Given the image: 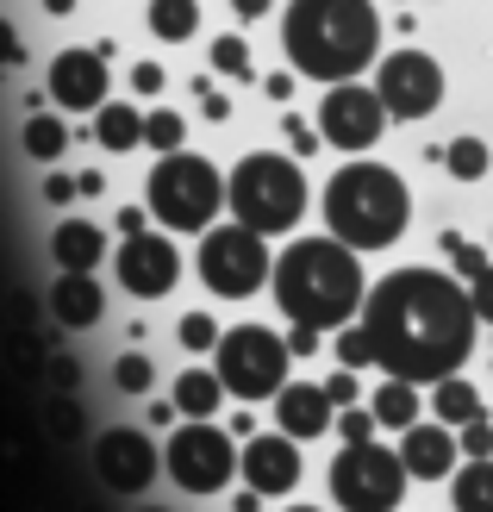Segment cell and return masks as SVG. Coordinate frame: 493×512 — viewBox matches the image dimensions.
<instances>
[{
  "mask_svg": "<svg viewBox=\"0 0 493 512\" xmlns=\"http://www.w3.org/2000/svg\"><path fill=\"white\" fill-rule=\"evenodd\" d=\"M362 325L375 338V363L400 381H419V388H437L450 381L475 350V294L456 288L450 275L437 269H400L381 275L369 300H362Z\"/></svg>",
  "mask_w": 493,
  "mask_h": 512,
  "instance_id": "cell-1",
  "label": "cell"
},
{
  "mask_svg": "<svg viewBox=\"0 0 493 512\" xmlns=\"http://www.w3.org/2000/svg\"><path fill=\"white\" fill-rule=\"evenodd\" d=\"M281 44H288V63L306 82L337 88V82H356L375 63L381 19H375L369 0H288Z\"/></svg>",
  "mask_w": 493,
  "mask_h": 512,
  "instance_id": "cell-2",
  "label": "cell"
},
{
  "mask_svg": "<svg viewBox=\"0 0 493 512\" xmlns=\"http://www.w3.org/2000/svg\"><path fill=\"white\" fill-rule=\"evenodd\" d=\"M269 288H275V306L288 313V325H319V331H344L362 313V300H369L356 244L344 238H300L294 250H281Z\"/></svg>",
  "mask_w": 493,
  "mask_h": 512,
  "instance_id": "cell-3",
  "label": "cell"
},
{
  "mask_svg": "<svg viewBox=\"0 0 493 512\" xmlns=\"http://www.w3.org/2000/svg\"><path fill=\"white\" fill-rule=\"evenodd\" d=\"M406 219H412V194L381 163H344L325 182V225H331V238H344L356 250L394 244L406 232Z\"/></svg>",
  "mask_w": 493,
  "mask_h": 512,
  "instance_id": "cell-4",
  "label": "cell"
},
{
  "mask_svg": "<svg viewBox=\"0 0 493 512\" xmlns=\"http://www.w3.org/2000/svg\"><path fill=\"white\" fill-rule=\"evenodd\" d=\"M144 200L169 232H213L219 207H231V175H219L206 157H188V150H169V157L150 169Z\"/></svg>",
  "mask_w": 493,
  "mask_h": 512,
  "instance_id": "cell-5",
  "label": "cell"
},
{
  "mask_svg": "<svg viewBox=\"0 0 493 512\" xmlns=\"http://www.w3.org/2000/svg\"><path fill=\"white\" fill-rule=\"evenodd\" d=\"M231 213H238L250 232H294L306 213V175L288 157H244L231 169Z\"/></svg>",
  "mask_w": 493,
  "mask_h": 512,
  "instance_id": "cell-6",
  "label": "cell"
},
{
  "mask_svg": "<svg viewBox=\"0 0 493 512\" xmlns=\"http://www.w3.org/2000/svg\"><path fill=\"white\" fill-rule=\"evenodd\" d=\"M406 456L381 450V444H344L331 463V500L344 512H400L406 500Z\"/></svg>",
  "mask_w": 493,
  "mask_h": 512,
  "instance_id": "cell-7",
  "label": "cell"
},
{
  "mask_svg": "<svg viewBox=\"0 0 493 512\" xmlns=\"http://www.w3.org/2000/svg\"><path fill=\"white\" fill-rule=\"evenodd\" d=\"M213 363H219L225 388L238 400H275L281 388H288L294 350H288V338H275V331H263V325H231L219 338V350H213Z\"/></svg>",
  "mask_w": 493,
  "mask_h": 512,
  "instance_id": "cell-8",
  "label": "cell"
},
{
  "mask_svg": "<svg viewBox=\"0 0 493 512\" xmlns=\"http://www.w3.org/2000/svg\"><path fill=\"white\" fill-rule=\"evenodd\" d=\"M200 281L213 294H256L263 281H275V263H269V244L263 232H250L244 219H231V225H213L200 244Z\"/></svg>",
  "mask_w": 493,
  "mask_h": 512,
  "instance_id": "cell-9",
  "label": "cell"
},
{
  "mask_svg": "<svg viewBox=\"0 0 493 512\" xmlns=\"http://www.w3.org/2000/svg\"><path fill=\"white\" fill-rule=\"evenodd\" d=\"M169 456V475H175V488H188V494H219L231 475L244 469V450L231 431L219 425H206V419H188L175 431V438L163 444Z\"/></svg>",
  "mask_w": 493,
  "mask_h": 512,
  "instance_id": "cell-10",
  "label": "cell"
},
{
  "mask_svg": "<svg viewBox=\"0 0 493 512\" xmlns=\"http://www.w3.org/2000/svg\"><path fill=\"white\" fill-rule=\"evenodd\" d=\"M375 94L387 100L394 119H425L437 100H444V69H437L425 50H394L375 69Z\"/></svg>",
  "mask_w": 493,
  "mask_h": 512,
  "instance_id": "cell-11",
  "label": "cell"
},
{
  "mask_svg": "<svg viewBox=\"0 0 493 512\" xmlns=\"http://www.w3.org/2000/svg\"><path fill=\"white\" fill-rule=\"evenodd\" d=\"M381 125H387V100L362 82H337L319 100V132L331 150H369L381 138Z\"/></svg>",
  "mask_w": 493,
  "mask_h": 512,
  "instance_id": "cell-12",
  "label": "cell"
},
{
  "mask_svg": "<svg viewBox=\"0 0 493 512\" xmlns=\"http://www.w3.org/2000/svg\"><path fill=\"white\" fill-rule=\"evenodd\" d=\"M163 463H169V456H157L144 431H125V425L119 431H100V444H94V475L107 481L113 494H144Z\"/></svg>",
  "mask_w": 493,
  "mask_h": 512,
  "instance_id": "cell-13",
  "label": "cell"
},
{
  "mask_svg": "<svg viewBox=\"0 0 493 512\" xmlns=\"http://www.w3.org/2000/svg\"><path fill=\"white\" fill-rule=\"evenodd\" d=\"M113 269H119V288L125 294H138V300H163L175 288V275H181V256L169 238L157 232H138V238H125L113 250Z\"/></svg>",
  "mask_w": 493,
  "mask_h": 512,
  "instance_id": "cell-14",
  "label": "cell"
},
{
  "mask_svg": "<svg viewBox=\"0 0 493 512\" xmlns=\"http://www.w3.org/2000/svg\"><path fill=\"white\" fill-rule=\"evenodd\" d=\"M107 50L113 44H82V50H63V57L50 63V94H57V107H69V113H100L107 107Z\"/></svg>",
  "mask_w": 493,
  "mask_h": 512,
  "instance_id": "cell-15",
  "label": "cell"
},
{
  "mask_svg": "<svg viewBox=\"0 0 493 512\" xmlns=\"http://www.w3.org/2000/svg\"><path fill=\"white\" fill-rule=\"evenodd\" d=\"M244 488H256V494L300 488V450H294L288 431H275V438H250V450H244Z\"/></svg>",
  "mask_w": 493,
  "mask_h": 512,
  "instance_id": "cell-16",
  "label": "cell"
},
{
  "mask_svg": "<svg viewBox=\"0 0 493 512\" xmlns=\"http://www.w3.org/2000/svg\"><path fill=\"white\" fill-rule=\"evenodd\" d=\"M400 456H406V469H412V481H444L450 469H456V456H462V431L456 425H412V431H400Z\"/></svg>",
  "mask_w": 493,
  "mask_h": 512,
  "instance_id": "cell-17",
  "label": "cell"
},
{
  "mask_svg": "<svg viewBox=\"0 0 493 512\" xmlns=\"http://www.w3.org/2000/svg\"><path fill=\"white\" fill-rule=\"evenodd\" d=\"M275 419L288 438H325L331 419H337V400L325 388H306V381H288V388L275 394Z\"/></svg>",
  "mask_w": 493,
  "mask_h": 512,
  "instance_id": "cell-18",
  "label": "cell"
},
{
  "mask_svg": "<svg viewBox=\"0 0 493 512\" xmlns=\"http://www.w3.org/2000/svg\"><path fill=\"white\" fill-rule=\"evenodd\" d=\"M100 313H107V294H100V281L82 275V269H63V281L50 288V319L69 325V331H88V325H100Z\"/></svg>",
  "mask_w": 493,
  "mask_h": 512,
  "instance_id": "cell-19",
  "label": "cell"
},
{
  "mask_svg": "<svg viewBox=\"0 0 493 512\" xmlns=\"http://www.w3.org/2000/svg\"><path fill=\"white\" fill-rule=\"evenodd\" d=\"M100 250H107V238H100V225H88V219H63L57 238H50V256H57L63 269H82V275L100 269Z\"/></svg>",
  "mask_w": 493,
  "mask_h": 512,
  "instance_id": "cell-20",
  "label": "cell"
},
{
  "mask_svg": "<svg viewBox=\"0 0 493 512\" xmlns=\"http://www.w3.org/2000/svg\"><path fill=\"white\" fill-rule=\"evenodd\" d=\"M225 394H231V388H225L219 369H188V375H175V406H181V419H213Z\"/></svg>",
  "mask_w": 493,
  "mask_h": 512,
  "instance_id": "cell-21",
  "label": "cell"
},
{
  "mask_svg": "<svg viewBox=\"0 0 493 512\" xmlns=\"http://www.w3.org/2000/svg\"><path fill=\"white\" fill-rule=\"evenodd\" d=\"M369 406H375V419L387 425V431H412V425H419V381H400V375H387L381 381V388L369 394Z\"/></svg>",
  "mask_w": 493,
  "mask_h": 512,
  "instance_id": "cell-22",
  "label": "cell"
},
{
  "mask_svg": "<svg viewBox=\"0 0 493 512\" xmlns=\"http://www.w3.org/2000/svg\"><path fill=\"white\" fill-rule=\"evenodd\" d=\"M94 144L100 150H138L144 144V113L125 107V100H107V107L94 113Z\"/></svg>",
  "mask_w": 493,
  "mask_h": 512,
  "instance_id": "cell-23",
  "label": "cell"
},
{
  "mask_svg": "<svg viewBox=\"0 0 493 512\" xmlns=\"http://www.w3.org/2000/svg\"><path fill=\"white\" fill-rule=\"evenodd\" d=\"M431 413L444 419V425H456V431L475 425V419H487V413H481V394H475L462 375H450V381H437V388H431Z\"/></svg>",
  "mask_w": 493,
  "mask_h": 512,
  "instance_id": "cell-24",
  "label": "cell"
},
{
  "mask_svg": "<svg viewBox=\"0 0 493 512\" xmlns=\"http://www.w3.org/2000/svg\"><path fill=\"white\" fill-rule=\"evenodd\" d=\"M456 512H493V456H469L450 481Z\"/></svg>",
  "mask_w": 493,
  "mask_h": 512,
  "instance_id": "cell-25",
  "label": "cell"
},
{
  "mask_svg": "<svg viewBox=\"0 0 493 512\" xmlns=\"http://www.w3.org/2000/svg\"><path fill=\"white\" fill-rule=\"evenodd\" d=\"M144 19L163 44H181V38H194V25H200V0H150Z\"/></svg>",
  "mask_w": 493,
  "mask_h": 512,
  "instance_id": "cell-26",
  "label": "cell"
},
{
  "mask_svg": "<svg viewBox=\"0 0 493 512\" xmlns=\"http://www.w3.org/2000/svg\"><path fill=\"white\" fill-rule=\"evenodd\" d=\"M25 150H32L38 163H57L69 150V125L50 119V113H32V119H25Z\"/></svg>",
  "mask_w": 493,
  "mask_h": 512,
  "instance_id": "cell-27",
  "label": "cell"
},
{
  "mask_svg": "<svg viewBox=\"0 0 493 512\" xmlns=\"http://www.w3.org/2000/svg\"><path fill=\"white\" fill-rule=\"evenodd\" d=\"M437 163H444L456 182H481L487 175V144L481 138H456V144H437Z\"/></svg>",
  "mask_w": 493,
  "mask_h": 512,
  "instance_id": "cell-28",
  "label": "cell"
},
{
  "mask_svg": "<svg viewBox=\"0 0 493 512\" xmlns=\"http://www.w3.org/2000/svg\"><path fill=\"white\" fill-rule=\"evenodd\" d=\"M331 350H337V363L344 369H369L375 363V338H369V325H344L331 338Z\"/></svg>",
  "mask_w": 493,
  "mask_h": 512,
  "instance_id": "cell-29",
  "label": "cell"
},
{
  "mask_svg": "<svg viewBox=\"0 0 493 512\" xmlns=\"http://www.w3.org/2000/svg\"><path fill=\"white\" fill-rule=\"evenodd\" d=\"M150 381H157V369H150V356H119V363H113V388L119 394H150Z\"/></svg>",
  "mask_w": 493,
  "mask_h": 512,
  "instance_id": "cell-30",
  "label": "cell"
},
{
  "mask_svg": "<svg viewBox=\"0 0 493 512\" xmlns=\"http://www.w3.org/2000/svg\"><path fill=\"white\" fill-rule=\"evenodd\" d=\"M181 138H188L181 113H150V119H144V144H150V150H163V157H169V150H181Z\"/></svg>",
  "mask_w": 493,
  "mask_h": 512,
  "instance_id": "cell-31",
  "label": "cell"
},
{
  "mask_svg": "<svg viewBox=\"0 0 493 512\" xmlns=\"http://www.w3.org/2000/svg\"><path fill=\"white\" fill-rule=\"evenodd\" d=\"M444 250H450V263H456V275H469V281H481L493 263H487V250L481 244H469V238H456V232H444Z\"/></svg>",
  "mask_w": 493,
  "mask_h": 512,
  "instance_id": "cell-32",
  "label": "cell"
},
{
  "mask_svg": "<svg viewBox=\"0 0 493 512\" xmlns=\"http://www.w3.org/2000/svg\"><path fill=\"white\" fill-rule=\"evenodd\" d=\"M213 69H219V75H250V50H244L238 32H225V38L213 44Z\"/></svg>",
  "mask_w": 493,
  "mask_h": 512,
  "instance_id": "cell-33",
  "label": "cell"
},
{
  "mask_svg": "<svg viewBox=\"0 0 493 512\" xmlns=\"http://www.w3.org/2000/svg\"><path fill=\"white\" fill-rule=\"evenodd\" d=\"M375 406H344V419H337V431H344V444H369L375 438Z\"/></svg>",
  "mask_w": 493,
  "mask_h": 512,
  "instance_id": "cell-34",
  "label": "cell"
},
{
  "mask_svg": "<svg viewBox=\"0 0 493 512\" xmlns=\"http://www.w3.org/2000/svg\"><path fill=\"white\" fill-rule=\"evenodd\" d=\"M219 338H225V331L206 319V313H188V319H181V344H188V350H219Z\"/></svg>",
  "mask_w": 493,
  "mask_h": 512,
  "instance_id": "cell-35",
  "label": "cell"
},
{
  "mask_svg": "<svg viewBox=\"0 0 493 512\" xmlns=\"http://www.w3.org/2000/svg\"><path fill=\"white\" fill-rule=\"evenodd\" d=\"M281 132H288V144L300 150V157H313V150L325 144V132H313V125H306L300 113H288V119H281Z\"/></svg>",
  "mask_w": 493,
  "mask_h": 512,
  "instance_id": "cell-36",
  "label": "cell"
},
{
  "mask_svg": "<svg viewBox=\"0 0 493 512\" xmlns=\"http://www.w3.org/2000/svg\"><path fill=\"white\" fill-rule=\"evenodd\" d=\"M462 456H493V425H487V419L462 425Z\"/></svg>",
  "mask_w": 493,
  "mask_h": 512,
  "instance_id": "cell-37",
  "label": "cell"
},
{
  "mask_svg": "<svg viewBox=\"0 0 493 512\" xmlns=\"http://www.w3.org/2000/svg\"><path fill=\"white\" fill-rule=\"evenodd\" d=\"M325 394H331L337 406H356V400H362V394H356V369H337V375L325 381Z\"/></svg>",
  "mask_w": 493,
  "mask_h": 512,
  "instance_id": "cell-38",
  "label": "cell"
},
{
  "mask_svg": "<svg viewBox=\"0 0 493 512\" xmlns=\"http://www.w3.org/2000/svg\"><path fill=\"white\" fill-rule=\"evenodd\" d=\"M288 350L294 356H313L319 350V325H288Z\"/></svg>",
  "mask_w": 493,
  "mask_h": 512,
  "instance_id": "cell-39",
  "label": "cell"
},
{
  "mask_svg": "<svg viewBox=\"0 0 493 512\" xmlns=\"http://www.w3.org/2000/svg\"><path fill=\"white\" fill-rule=\"evenodd\" d=\"M469 294H475V313H481V319L493 325V269H487L481 281H469Z\"/></svg>",
  "mask_w": 493,
  "mask_h": 512,
  "instance_id": "cell-40",
  "label": "cell"
},
{
  "mask_svg": "<svg viewBox=\"0 0 493 512\" xmlns=\"http://www.w3.org/2000/svg\"><path fill=\"white\" fill-rule=\"evenodd\" d=\"M75 194H82V182H69V175H50V182H44V200H50V207H63V200H75Z\"/></svg>",
  "mask_w": 493,
  "mask_h": 512,
  "instance_id": "cell-41",
  "label": "cell"
},
{
  "mask_svg": "<svg viewBox=\"0 0 493 512\" xmlns=\"http://www.w3.org/2000/svg\"><path fill=\"white\" fill-rule=\"evenodd\" d=\"M132 88H138V94H163V69H157V63H138V69H132Z\"/></svg>",
  "mask_w": 493,
  "mask_h": 512,
  "instance_id": "cell-42",
  "label": "cell"
},
{
  "mask_svg": "<svg viewBox=\"0 0 493 512\" xmlns=\"http://www.w3.org/2000/svg\"><path fill=\"white\" fill-rule=\"evenodd\" d=\"M194 94H200V113H206V119H231V100H225V94L200 88V82H194Z\"/></svg>",
  "mask_w": 493,
  "mask_h": 512,
  "instance_id": "cell-43",
  "label": "cell"
},
{
  "mask_svg": "<svg viewBox=\"0 0 493 512\" xmlns=\"http://www.w3.org/2000/svg\"><path fill=\"white\" fill-rule=\"evenodd\" d=\"M144 232V207H125L119 213V238H138Z\"/></svg>",
  "mask_w": 493,
  "mask_h": 512,
  "instance_id": "cell-44",
  "label": "cell"
},
{
  "mask_svg": "<svg viewBox=\"0 0 493 512\" xmlns=\"http://www.w3.org/2000/svg\"><path fill=\"white\" fill-rule=\"evenodd\" d=\"M275 7V0H231V13H238V19H263Z\"/></svg>",
  "mask_w": 493,
  "mask_h": 512,
  "instance_id": "cell-45",
  "label": "cell"
},
{
  "mask_svg": "<svg viewBox=\"0 0 493 512\" xmlns=\"http://www.w3.org/2000/svg\"><path fill=\"white\" fill-rule=\"evenodd\" d=\"M231 512H263V500H256V488H244L238 500H231Z\"/></svg>",
  "mask_w": 493,
  "mask_h": 512,
  "instance_id": "cell-46",
  "label": "cell"
},
{
  "mask_svg": "<svg viewBox=\"0 0 493 512\" xmlns=\"http://www.w3.org/2000/svg\"><path fill=\"white\" fill-rule=\"evenodd\" d=\"M75 7V0H44V13H69Z\"/></svg>",
  "mask_w": 493,
  "mask_h": 512,
  "instance_id": "cell-47",
  "label": "cell"
},
{
  "mask_svg": "<svg viewBox=\"0 0 493 512\" xmlns=\"http://www.w3.org/2000/svg\"><path fill=\"white\" fill-rule=\"evenodd\" d=\"M288 512H313V506H288Z\"/></svg>",
  "mask_w": 493,
  "mask_h": 512,
  "instance_id": "cell-48",
  "label": "cell"
}]
</instances>
